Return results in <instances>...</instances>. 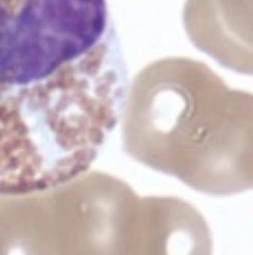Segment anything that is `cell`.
I'll use <instances>...</instances> for the list:
<instances>
[{"label": "cell", "mask_w": 253, "mask_h": 255, "mask_svg": "<svg viewBox=\"0 0 253 255\" xmlns=\"http://www.w3.org/2000/svg\"><path fill=\"white\" fill-rule=\"evenodd\" d=\"M128 88L107 0H0V197L87 172Z\"/></svg>", "instance_id": "6da1fadb"}]
</instances>
